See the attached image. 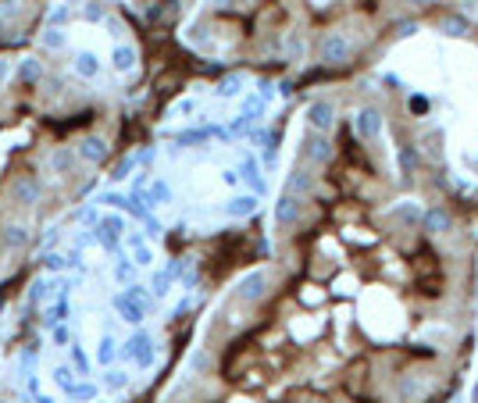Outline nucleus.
Listing matches in <instances>:
<instances>
[{"mask_svg": "<svg viewBox=\"0 0 478 403\" xmlns=\"http://www.w3.org/2000/svg\"><path fill=\"white\" fill-rule=\"evenodd\" d=\"M350 57H353V43L346 33H325L318 40V61L325 68H343L350 65Z\"/></svg>", "mask_w": 478, "mask_h": 403, "instance_id": "nucleus-1", "label": "nucleus"}, {"mask_svg": "<svg viewBox=\"0 0 478 403\" xmlns=\"http://www.w3.org/2000/svg\"><path fill=\"white\" fill-rule=\"evenodd\" d=\"M132 168H136V158H122V161H118V165L111 168V175H107V178H111V182H125Z\"/></svg>", "mask_w": 478, "mask_h": 403, "instance_id": "nucleus-33", "label": "nucleus"}, {"mask_svg": "<svg viewBox=\"0 0 478 403\" xmlns=\"http://www.w3.org/2000/svg\"><path fill=\"white\" fill-rule=\"evenodd\" d=\"M72 22V8L68 4H57L54 11H50V29H65Z\"/></svg>", "mask_w": 478, "mask_h": 403, "instance_id": "nucleus-36", "label": "nucleus"}, {"mask_svg": "<svg viewBox=\"0 0 478 403\" xmlns=\"http://www.w3.org/2000/svg\"><path fill=\"white\" fill-rule=\"evenodd\" d=\"M8 75H11V57H0V86L8 82Z\"/></svg>", "mask_w": 478, "mask_h": 403, "instance_id": "nucleus-44", "label": "nucleus"}, {"mask_svg": "<svg viewBox=\"0 0 478 403\" xmlns=\"http://www.w3.org/2000/svg\"><path fill=\"white\" fill-rule=\"evenodd\" d=\"M471 403H478V382H475V393H471Z\"/></svg>", "mask_w": 478, "mask_h": 403, "instance_id": "nucleus-50", "label": "nucleus"}, {"mask_svg": "<svg viewBox=\"0 0 478 403\" xmlns=\"http://www.w3.org/2000/svg\"><path fill=\"white\" fill-rule=\"evenodd\" d=\"M43 47L47 50H65L68 47V33H65V29H47V33H43Z\"/></svg>", "mask_w": 478, "mask_h": 403, "instance_id": "nucleus-32", "label": "nucleus"}, {"mask_svg": "<svg viewBox=\"0 0 478 403\" xmlns=\"http://www.w3.org/2000/svg\"><path fill=\"white\" fill-rule=\"evenodd\" d=\"M407 4H414V8H425V4H429V0H407Z\"/></svg>", "mask_w": 478, "mask_h": 403, "instance_id": "nucleus-49", "label": "nucleus"}, {"mask_svg": "<svg viewBox=\"0 0 478 403\" xmlns=\"http://www.w3.org/2000/svg\"><path fill=\"white\" fill-rule=\"evenodd\" d=\"M15 75L25 89H33L40 79H43V61L40 57H18V65H15Z\"/></svg>", "mask_w": 478, "mask_h": 403, "instance_id": "nucleus-12", "label": "nucleus"}, {"mask_svg": "<svg viewBox=\"0 0 478 403\" xmlns=\"http://www.w3.org/2000/svg\"><path fill=\"white\" fill-rule=\"evenodd\" d=\"M122 239H125V246H129V250H136V246L143 243V236H139V232H125Z\"/></svg>", "mask_w": 478, "mask_h": 403, "instance_id": "nucleus-45", "label": "nucleus"}, {"mask_svg": "<svg viewBox=\"0 0 478 403\" xmlns=\"http://www.w3.org/2000/svg\"><path fill=\"white\" fill-rule=\"evenodd\" d=\"M79 218H82V225H86V229H97V222H100V211H97V200H93V204H86V207L79 211Z\"/></svg>", "mask_w": 478, "mask_h": 403, "instance_id": "nucleus-37", "label": "nucleus"}, {"mask_svg": "<svg viewBox=\"0 0 478 403\" xmlns=\"http://www.w3.org/2000/svg\"><path fill=\"white\" fill-rule=\"evenodd\" d=\"M254 211H257V197H254V193H239V197H232V200L225 204L229 218H247V214H254Z\"/></svg>", "mask_w": 478, "mask_h": 403, "instance_id": "nucleus-19", "label": "nucleus"}, {"mask_svg": "<svg viewBox=\"0 0 478 403\" xmlns=\"http://www.w3.org/2000/svg\"><path fill=\"white\" fill-rule=\"evenodd\" d=\"M72 68H75L79 79H97L100 75V57L93 50H79L75 61H72Z\"/></svg>", "mask_w": 478, "mask_h": 403, "instance_id": "nucleus-15", "label": "nucleus"}, {"mask_svg": "<svg viewBox=\"0 0 478 403\" xmlns=\"http://www.w3.org/2000/svg\"><path fill=\"white\" fill-rule=\"evenodd\" d=\"M300 158H304V161H311V165H325L328 158H332V143H328V136H321V132H311V136L304 139Z\"/></svg>", "mask_w": 478, "mask_h": 403, "instance_id": "nucleus-9", "label": "nucleus"}, {"mask_svg": "<svg viewBox=\"0 0 478 403\" xmlns=\"http://www.w3.org/2000/svg\"><path fill=\"white\" fill-rule=\"evenodd\" d=\"M136 268H151L154 264V250H151V246H146V243H139L136 246V250H132V257H129Z\"/></svg>", "mask_w": 478, "mask_h": 403, "instance_id": "nucleus-34", "label": "nucleus"}, {"mask_svg": "<svg viewBox=\"0 0 478 403\" xmlns=\"http://www.w3.org/2000/svg\"><path fill=\"white\" fill-rule=\"evenodd\" d=\"M97 204H107V207H114V211H122V207H125V197H122V193H114V190H107V193L97 197Z\"/></svg>", "mask_w": 478, "mask_h": 403, "instance_id": "nucleus-39", "label": "nucleus"}, {"mask_svg": "<svg viewBox=\"0 0 478 403\" xmlns=\"http://www.w3.org/2000/svg\"><path fill=\"white\" fill-rule=\"evenodd\" d=\"M400 165H403V172H414L417 158H414V150H410V146H403V153H400Z\"/></svg>", "mask_w": 478, "mask_h": 403, "instance_id": "nucleus-41", "label": "nucleus"}, {"mask_svg": "<svg viewBox=\"0 0 478 403\" xmlns=\"http://www.w3.org/2000/svg\"><path fill=\"white\" fill-rule=\"evenodd\" d=\"M97 393H100V386H97V382L82 379V382H75V386H72V393H68V396H72L75 403H93V400H97Z\"/></svg>", "mask_w": 478, "mask_h": 403, "instance_id": "nucleus-26", "label": "nucleus"}, {"mask_svg": "<svg viewBox=\"0 0 478 403\" xmlns=\"http://www.w3.org/2000/svg\"><path fill=\"white\" fill-rule=\"evenodd\" d=\"M50 379H54V386H57V389H61V393L68 396V393H72V386H75V371H72V367H68V360H65V364H54Z\"/></svg>", "mask_w": 478, "mask_h": 403, "instance_id": "nucleus-25", "label": "nucleus"}, {"mask_svg": "<svg viewBox=\"0 0 478 403\" xmlns=\"http://www.w3.org/2000/svg\"><path fill=\"white\" fill-rule=\"evenodd\" d=\"M353 136L357 139H364V143H375L382 132H385V118H382V111L378 107H371V104H364V107H357L353 111Z\"/></svg>", "mask_w": 478, "mask_h": 403, "instance_id": "nucleus-2", "label": "nucleus"}, {"mask_svg": "<svg viewBox=\"0 0 478 403\" xmlns=\"http://www.w3.org/2000/svg\"><path fill=\"white\" fill-rule=\"evenodd\" d=\"M114 353H118V343L111 335H100V343H97V360L104 364V367H111L114 364Z\"/></svg>", "mask_w": 478, "mask_h": 403, "instance_id": "nucleus-30", "label": "nucleus"}, {"mask_svg": "<svg viewBox=\"0 0 478 403\" xmlns=\"http://www.w3.org/2000/svg\"><path fill=\"white\" fill-rule=\"evenodd\" d=\"M422 225H425V232H429V236H446V232L454 229V214L446 211L442 204H435V207H429V211H425Z\"/></svg>", "mask_w": 478, "mask_h": 403, "instance_id": "nucleus-10", "label": "nucleus"}, {"mask_svg": "<svg viewBox=\"0 0 478 403\" xmlns=\"http://www.w3.org/2000/svg\"><path fill=\"white\" fill-rule=\"evenodd\" d=\"M68 367L75 371L79 379H86V375H89V367H93V360H89V353H86L79 343H72V347H68Z\"/></svg>", "mask_w": 478, "mask_h": 403, "instance_id": "nucleus-22", "label": "nucleus"}, {"mask_svg": "<svg viewBox=\"0 0 478 403\" xmlns=\"http://www.w3.org/2000/svg\"><path fill=\"white\" fill-rule=\"evenodd\" d=\"M75 165H79V158H75L72 146H57V150L50 153V168H54L57 175H72Z\"/></svg>", "mask_w": 478, "mask_h": 403, "instance_id": "nucleus-18", "label": "nucleus"}, {"mask_svg": "<svg viewBox=\"0 0 478 403\" xmlns=\"http://www.w3.org/2000/svg\"><path fill=\"white\" fill-rule=\"evenodd\" d=\"M50 343H54V347H61V350H68V347L75 343L72 325H68V321H65V325H54V328H50Z\"/></svg>", "mask_w": 478, "mask_h": 403, "instance_id": "nucleus-27", "label": "nucleus"}, {"mask_svg": "<svg viewBox=\"0 0 478 403\" xmlns=\"http://www.w3.org/2000/svg\"><path fill=\"white\" fill-rule=\"evenodd\" d=\"M25 296H29V303H33V307H40L43 300H50V278H47V275H36L33 282H29Z\"/></svg>", "mask_w": 478, "mask_h": 403, "instance_id": "nucleus-23", "label": "nucleus"}, {"mask_svg": "<svg viewBox=\"0 0 478 403\" xmlns=\"http://www.w3.org/2000/svg\"><path fill=\"white\" fill-rule=\"evenodd\" d=\"M100 382H104L107 389H114V393H118V389H125V386H129V371H125V367H107Z\"/></svg>", "mask_w": 478, "mask_h": 403, "instance_id": "nucleus-28", "label": "nucleus"}, {"mask_svg": "<svg viewBox=\"0 0 478 403\" xmlns=\"http://www.w3.org/2000/svg\"><path fill=\"white\" fill-rule=\"evenodd\" d=\"M132 278H136V264H132L129 257H118V261H114V282L132 286Z\"/></svg>", "mask_w": 478, "mask_h": 403, "instance_id": "nucleus-29", "label": "nucleus"}, {"mask_svg": "<svg viewBox=\"0 0 478 403\" xmlns=\"http://www.w3.org/2000/svg\"><path fill=\"white\" fill-rule=\"evenodd\" d=\"M40 197H43V182H40L36 175H18V178H15L11 200H15L18 207H33Z\"/></svg>", "mask_w": 478, "mask_h": 403, "instance_id": "nucleus-8", "label": "nucleus"}, {"mask_svg": "<svg viewBox=\"0 0 478 403\" xmlns=\"http://www.w3.org/2000/svg\"><path fill=\"white\" fill-rule=\"evenodd\" d=\"M435 25H439V33H446V36H471V22L464 15H442Z\"/></svg>", "mask_w": 478, "mask_h": 403, "instance_id": "nucleus-20", "label": "nucleus"}, {"mask_svg": "<svg viewBox=\"0 0 478 403\" xmlns=\"http://www.w3.org/2000/svg\"><path fill=\"white\" fill-rule=\"evenodd\" d=\"M97 243L104 246L107 254H114L118 250V243H122V236H125V218L122 214H100V222H97Z\"/></svg>", "mask_w": 478, "mask_h": 403, "instance_id": "nucleus-3", "label": "nucleus"}, {"mask_svg": "<svg viewBox=\"0 0 478 403\" xmlns=\"http://www.w3.org/2000/svg\"><path fill=\"white\" fill-rule=\"evenodd\" d=\"M222 178H225L229 185H239V172H232V168H229V172H222Z\"/></svg>", "mask_w": 478, "mask_h": 403, "instance_id": "nucleus-46", "label": "nucleus"}, {"mask_svg": "<svg viewBox=\"0 0 478 403\" xmlns=\"http://www.w3.org/2000/svg\"><path fill=\"white\" fill-rule=\"evenodd\" d=\"M168 286H171V278H168V271H157V275H154V282H151L154 296H168Z\"/></svg>", "mask_w": 478, "mask_h": 403, "instance_id": "nucleus-40", "label": "nucleus"}, {"mask_svg": "<svg viewBox=\"0 0 478 403\" xmlns=\"http://www.w3.org/2000/svg\"><path fill=\"white\" fill-rule=\"evenodd\" d=\"M111 307H114V311L122 314V321H129V325H139V321L146 318V311H143L139 303H132L125 293H114V296H111Z\"/></svg>", "mask_w": 478, "mask_h": 403, "instance_id": "nucleus-14", "label": "nucleus"}, {"mask_svg": "<svg viewBox=\"0 0 478 403\" xmlns=\"http://www.w3.org/2000/svg\"><path fill=\"white\" fill-rule=\"evenodd\" d=\"M215 8H229V4H236V0H211Z\"/></svg>", "mask_w": 478, "mask_h": 403, "instance_id": "nucleus-48", "label": "nucleus"}, {"mask_svg": "<svg viewBox=\"0 0 478 403\" xmlns=\"http://www.w3.org/2000/svg\"><path fill=\"white\" fill-rule=\"evenodd\" d=\"M239 89H243V79H239V75H225L218 82V97H236Z\"/></svg>", "mask_w": 478, "mask_h": 403, "instance_id": "nucleus-35", "label": "nucleus"}, {"mask_svg": "<svg viewBox=\"0 0 478 403\" xmlns=\"http://www.w3.org/2000/svg\"><path fill=\"white\" fill-rule=\"evenodd\" d=\"M33 403H54V400H50L47 393H33Z\"/></svg>", "mask_w": 478, "mask_h": 403, "instance_id": "nucleus-47", "label": "nucleus"}, {"mask_svg": "<svg viewBox=\"0 0 478 403\" xmlns=\"http://www.w3.org/2000/svg\"><path fill=\"white\" fill-rule=\"evenodd\" d=\"M300 214H304V200H300V197H293V193H282V197H279V204H275V222H279V225H293Z\"/></svg>", "mask_w": 478, "mask_h": 403, "instance_id": "nucleus-11", "label": "nucleus"}, {"mask_svg": "<svg viewBox=\"0 0 478 403\" xmlns=\"http://www.w3.org/2000/svg\"><path fill=\"white\" fill-rule=\"evenodd\" d=\"M190 364H193V367H196V371H203V367H207V364H211V357H207V353H203V350H196V353H193V357H190Z\"/></svg>", "mask_w": 478, "mask_h": 403, "instance_id": "nucleus-43", "label": "nucleus"}, {"mask_svg": "<svg viewBox=\"0 0 478 403\" xmlns=\"http://www.w3.org/2000/svg\"><path fill=\"white\" fill-rule=\"evenodd\" d=\"M82 18H86V22H104V4H100V0H86Z\"/></svg>", "mask_w": 478, "mask_h": 403, "instance_id": "nucleus-38", "label": "nucleus"}, {"mask_svg": "<svg viewBox=\"0 0 478 403\" xmlns=\"http://www.w3.org/2000/svg\"><path fill=\"white\" fill-rule=\"evenodd\" d=\"M146 204H151V207H157V204H168L171 200V185L164 182V178H154L151 185H146Z\"/></svg>", "mask_w": 478, "mask_h": 403, "instance_id": "nucleus-24", "label": "nucleus"}, {"mask_svg": "<svg viewBox=\"0 0 478 403\" xmlns=\"http://www.w3.org/2000/svg\"><path fill=\"white\" fill-rule=\"evenodd\" d=\"M122 357L125 360H136L139 367H151L154 364V339L146 335V332H132L125 339V347H122Z\"/></svg>", "mask_w": 478, "mask_h": 403, "instance_id": "nucleus-5", "label": "nucleus"}, {"mask_svg": "<svg viewBox=\"0 0 478 403\" xmlns=\"http://www.w3.org/2000/svg\"><path fill=\"white\" fill-rule=\"evenodd\" d=\"M307 126H311V132L328 136V132H332V126H336V104L332 100H314L307 107Z\"/></svg>", "mask_w": 478, "mask_h": 403, "instance_id": "nucleus-7", "label": "nucleus"}, {"mask_svg": "<svg viewBox=\"0 0 478 403\" xmlns=\"http://www.w3.org/2000/svg\"><path fill=\"white\" fill-rule=\"evenodd\" d=\"M264 296H268V271H250L239 278V286H236L239 303H261Z\"/></svg>", "mask_w": 478, "mask_h": 403, "instance_id": "nucleus-6", "label": "nucleus"}, {"mask_svg": "<svg viewBox=\"0 0 478 403\" xmlns=\"http://www.w3.org/2000/svg\"><path fill=\"white\" fill-rule=\"evenodd\" d=\"M0 243H4L8 250H22V246H29V229H25V225H8V229H0Z\"/></svg>", "mask_w": 478, "mask_h": 403, "instance_id": "nucleus-21", "label": "nucleus"}, {"mask_svg": "<svg viewBox=\"0 0 478 403\" xmlns=\"http://www.w3.org/2000/svg\"><path fill=\"white\" fill-rule=\"evenodd\" d=\"M72 318V303H68V296H57L47 311H43V325L47 328H54V325H65Z\"/></svg>", "mask_w": 478, "mask_h": 403, "instance_id": "nucleus-17", "label": "nucleus"}, {"mask_svg": "<svg viewBox=\"0 0 478 403\" xmlns=\"http://www.w3.org/2000/svg\"><path fill=\"white\" fill-rule=\"evenodd\" d=\"M111 68L118 75H129L136 68V47L132 43H114L111 47Z\"/></svg>", "mask_w": 478, "mask_h": 403, "instance_id": "nucleus-13", "label": "nucleus"}, {"mask_svg": "<svg viewBox=\"0 0 478 403\" xmlns=\"http://www.w3.org/2000/svg\"><path fill=\"white\" fill-rule=\"evenodd\" d=\"M143 225H146V236H151V239H154V236H161V222L154 218V214H146Z\"/></svg>", "mask_w": 478, "mask_h": 403, "instance_id": "nucleus-42", "label": "nucleus"}, {"mask_svg": "<svg viewBox=\"0 0 478 403\" xmlns=\"http://www.w3.org/2000/svg\"><path fill=\"white\" fill-rule=\"evenodd\" d=\"M311 190H314V175H311L307 168H293L289 178H286V193L304 197V193H311Z\"/></svg>", "mask_w": 478, "mask_h": 403, "instance_id": "nucleus-16", "label": "nucleus"}, {"mask_svg": "<svg viewBox=\"0 0 478 403\" xmlns=\"http://www.w3.org/2000/svg\"><path fill=\"white\" fill-rule=\"evenodd\" d=\"M107 153H111V146H107V139L97 136V132H86V136L75 143V158H79L82 165H104Z\"/></svg>", "mask_w": 478, "mask_h": 403, "instance_id": "nucleus-4", "label": "nucleus"}, {"mask_svg": "<svg viewBox=\"0 0 478 403\" xmlns=\"http://www.w3.org/2000/svg\"><path fill=\"white\" fill-rule=\"evenodd\" d=\"M43 268H47L50 275H65V271H68V257H65L61 250H57V254L47 250V254H43Z\"/></svg>", "mask_w": 478, "mask_h": 403, "instance_id": "nucleus-31", "label": "nucleus"}]
</instances>
